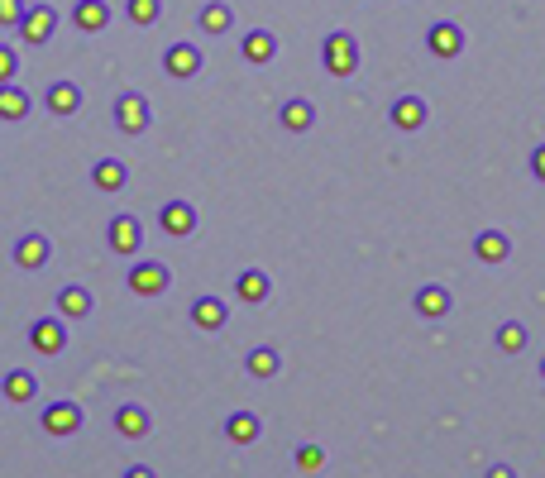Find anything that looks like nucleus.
Listing matches in <instances>:
<instances>
[{
    "label": "nucleus",
    "mask_w": 545,
    "mask_h": 478,
    "mask_svg": "<svg viewBox=\"0 0 545 478\" xmlns=\"http://www.w3.org/2000/svg\"><path fill=\"white\" fill-rule=\"evenodd\" d=\"M321 63H326L330 77H349L359 67V39L354 34H330L326 48H321Z\"/></svg>",
    "instance_id": "obj_1"
},
{
    "label": "nucleus",
    "mask_w": 545,
    "mask_h": 478,
    "mask_svg": "<svg viewBox=\"0 0 545 478\" xmlns=\"http://www.w3.org/2000/svg\"><path fill=\"white\" fill-rule=\"evenodd\" d=\"M53 29H58V15H53V5H29L24 10V20H20V34H24V44H48L53 39Z\"/></svg>",
    "instance_id": "obj_2"
},
{
    "label": "nucleus",
    "mask_w": 545,
    "mask_h": 478,
    "mask_svg": "<svg viewBox=\"0 0 545 478\" xmlns=\"http://www.w3.org/2000/svg\"><path fill=\"white\" fill-rule=\"evenodd\" d=\"M115 125L125 134H144L149 130V101H144L139 91H125V96L115 101Z\"/></svg>",
    "instance_id": "obj_3"
},
{
    "label": "nucleus",
    "mask_w": 545,
    "mask_h": 478,
    "mask_svg": "<svg viewBox=\"0 0 545 478\" xmlns=\"http://www.w3.org/2000/svg\"><path fill=\"white\" fill-rule=\"evenodd\" d=\"M139 244H144V225L134 216H115L110 220V249L120 254V259H134L139 254Z\"/></svg>",
    "instance_id": "obj_4"
},
{
    "label": "nucleus",
    "mask_w": 545,
    "mask_h": 478,
    "mask_svg": "<svg viewBox=\"0 0 545 478\" xmlns=\"http://www.w3.org/2000/svg\"><path fill=\"white\" fill-rule=\"evenodd\" d=\"M168 283H173L168 263H139V268H130V292H139V297H158V292H168Z\"/></svg>",
    "instance_id": "obj_5"
},
{
    "label": "nucleus",
    "mask_w": 545,
    "mask_h": 478,
    "mask_svg": "<svg viewBox=\"0 0 545 478\" xmlns=\"http://www.w3.org/2000/svg\"><path fill=\"white\" fill-rule=\"evenodd\" d=\"M29 345L39 349V354H63V345H67L63 316H44V321H34V330H29Z\"/></svg>",
    "instance_id": "obj_6"
},
{
    "label": "nucleus",
    "mask_w": 545,
    "mask_h": 478,
    "mask_svg": "<svg viewBox=\"0 0 545 478\" xmlns=\"http://www.w3.org/2000/svg\"><path fill=\"white\" fill-rule=\"evenodd\" d=\"M44 431L48 435H77L82 431V407H77V402H53L44 412Z\"/></svg>",
    "instance_id": "obj_7"
},
{
    "label": "nucleus",
    "mask_w": 545,
    "mask_h": 478,
    "mask_svg": "<svg viewBox=\"0 0 545 478\" xmlns=\"http://www.w3.org/2000/svg\"><path fill=\"white\" fill-rule=\"evenodd\" d=\"M426 44H431V53H436V58H459V53H464V29L440 20V24H431Z\"/></svg>",
    "instance_id": "obj_8"
},
{
    "label": "nucleus",
    "mask_w": 545,
    "mask_h": 478,
    "mask_svg": "<svg viewBox=\"0 0 545 478\" xmlns=\"http://www.w3.org/2000/svg\"><path fill=\"white\" fill-rule=\"evenodd\" d=\"M158 220H163V230H168L173 239H182V235L197 230V206H192V201H168Z\"/></svg>",
    "instance_id": "obj_9"
},
{
    "label": "nucleus",
    "mask_w": 545,
    "mask_h": 478,
    "mask_svg": "<svg viewBox=\"0 0 545 478\" xmlns=\"http://www.w3.org/2000/svg\"><path fill=\"white\" fill-rule=\"evenodd\" d=\"M48 254H53V244H48L44 235H24L20 244H15V263H20L24 273H39V268H48Z\"/></svg>",
    "instance_id": "obj_10"
},
{
    "label": "nucleus",
    "mask_w": 545,
    "mask_h": 478,
    "mask_svg": "<svg viewBox=\"0 0 545 478\" xmlns=\"http://www.w3.org/2000/svg\"><path fill=\"white\" fill-rule=\"evenodd\" d=\"M450 306H455L450 287L431 283V287H421V292H416V311H421L426 321H440V316H450Z\"/></svg>",
    "instance_id": "obj_11"
},
{
    "label": "nucleus",
    "mask_w": 545,
    "mask_h": 478,
    "mask_svg": "<svg viewBox=\"0 0 545 478\" xmlns=\"http://www.w3.org/2000/svg\"><path fill=\"white\" fill-rule=\"evenodd\" d=\"M72 24H77L82 34H101V29L110 24V5H106V0H77Z\"/></svg>",
    "instance_id": "obj_12"
},
{
    "label": "nucleus",
    "mask_w": 545,
    "mask_h": 478,
    "mask_svg": "<svg viewBox=\"0 0 545 478\" xmlns=\"http://www.w3.org/2000/svg\"><path fill=\"white\" fill-rule=\"evenodd\" d=\"M163 67L173 72V77H197L201 72V48L197 44H173L163 53Z\"/></svg>",
    "instance_id": "obj_13"
},
{
    "label": "nucleus",
    "mask_w": 545,
    "mask_h": 478,
    "mask_svg": "<svg viewBox=\"0 0 545 478\" xmlns=\"http://www.w3.org/2000/svg\"><path fill=\"white\" fill-rule=\"evenodd\" d=\"M474 254H479L488 268H498V263H507V254H512V239L502 235V230H483V235L474 239Z\"/></svg>",
    "instance_id": "obj_14"
},
{
    "label": "nucleus",
    "mask_w": 545,
    "mask_h": 478,
    "mask_svg": "<svg viewBox=\"0 0 545 478\" xmlns=\"http://www.w3.org/2000/svg\"><path fill=\"white\" fill-rule=\"evenodd\" d=\"M235 292H240V302L263 306V302H268V292H273V283H268V273H263V268H244L240 283H235Z\"/></svg>",
    "instance_id": "obj_15"
},
{
    "label": "nucleus",
    "mask_w": 545,
    "mask_h": 478,
    "mask_svg": "<svg viewBox=\"0 0 545 478\" xmlns=\"http://www.w3.org/2000/svg\"><path fill=\"white\" fill-rule=\"evenodd\" d=\"M192 321H197V330H225L230 306L220 302V297H201V302H192Z\"/></svg>",
    "instance_id": "obj_16"
},
{
    "label": "nucleus",
    "mask_w": 545,
    "mask_h": 478,
    "mask_svg": "<svg viewBox=\"0 0 545 478\" xmlns=\"http://www.w3.org/2000/svg\"><path fill=\"white\" fill-rule=\"evenodd\" d=\"M91 182H96L101 192H120V187L130 182V168H125L120 158H101V163L91 168Z\"/></svg>",
    "instance_id": "obj_17"
},
{
    "label": "nucleus",
    "mask_w": 545,
    "mask_h": 478,
    "mask_svg": "<svg viewBox=\"0 0 545 478\" xmlns=\"http://www.w3.org/2000/svg\"><path fill=\"white\" fill-rule=\"evenodd\" d=\"M48 110L53 115H77L82 110V87L77 82H53L48 87Z\"/></svg>",
    "instance_id": "obj_18"
},
{
    "label": "nucleus",
    "mask_w": 545,
    "mask_h": 478,
    "mask_svg": "<svg viewBox=\"0 0 545 478\" xmlns=\"http://www.w3.org/2000/svg\"><path fill=\"white\" fill-rule=\"evenodd\" d=\"M244 369L254 373V378H278V369H283V354L273 345H254L249 349V359H244Z\"/></svg>",
    "instance_id": "obj_19"
},
{
    "label": "nucleus",
    "mask_w": 545,
    "mask_h": 478,
    "mask_svg": "<svg viewBox=\"0 0 545 478\" xmlns=\"http://www.w3.org/2000/svg\"><path fill=\"white\" fill-rule=\"evenodd\" d=\"M393 125L397 130H421V125H426V101H421V96L393 101Z\"/></svg>",
    "instance_id": "obj_20"
},
{
    "label": "nucleus",
    "mask_w": 545,
    "mask_h": 478,
    "mask_svg": "<svg viewBox=\"0 0 545 478\" xmlns=\"http://www.w3.org/2000/svg\"><path fill=\"white\" fill-rule=\"evenodd\" d=\"M225 435H230L235 445H254V440L263 435V421L254 412H235L230 421H225Z\"/></svg>",
    "instance_id": "obj_21"
},
{
    "label": "nucleus",
    "mask_w": 545,
    "mask_h": 478,
    "mask_svg": "<svg viewBox=\"0 0 545 478\" xmlns=\"http://www.w3.org/2000/svg\"><path fill=\"white\" fill-rule=\"evenodd\" d=\"M58 316H67V321L91 316V292L87 287H63V292H58Z\"/></svg>",
    "instance_id": "obj_22"
},
{
    "label": "nucleus",
    "mask_w": 545,
    "mask_h": 478,
    "mask_svg": "<svg viewBox=\"0 0 545 478\" xmlns=\"http://www.w3.org/2000/svg\"><path fill=\"white\" fill-rule=\"evenodd\" d=\"M240 48H244V58H249V63H273V58H278V39H273L268 29H254Z\"/></svg>",
    "instance_id": "obj_23"
},
{
    "label": "nucleus",
    "mask_w": 545,
    "mask_h": 478,
    "mask_svg": "<svg viewBox=\"0 0 545 478\" xmlns=\"http://www.w3.org/2000/svg\"><path fill=\"white\" fill-rule=\"evenodd\" d=\"M115 426H120V435H130V440H144V435L153 431V421H149V412L144 407H120V416H115Z\"/></svg>",
    "instance_id": "obj_24"
},
{
    "label": "nucleus",
    "mask_w": 545,
    "mask_h": 478,
    "mask_svg": "<svg viewBox=\"0 0 545 478\" xmlns=\"http://www.w3.org/2000/svg\"><path fill=\"white\" fill-rule=\"evenodd\" d=\"M29 115V91H20L15 82L0 87V120H24Z\"/></svg>",
    "instance_id": "obj_25"
},
{
    "label": "nucleus",
    "mask_w": 545,
    "mask_h": 478,
    "mask_svg": "<svg viewBox=\"0 0 545 478\" xmlns=\"http://www.w3.org/2000/svg\"><path fill=\"white\" fill-rule=\"evenodd\" d=\"M5 397H10V402H34V397H39V378L15 369L10 378H5Z\"/></svg>",
    "instance_id": "obj_26"
},
{
    "label": "nucleus",
    "mask_w": 545,
    "mask_h": 478,
    "mask_svg": "<svg viewBox=\"0 0 545 478\" xmlns=\"http://www.w3.org/2000/svg\"><path fill=\"white\" fill-rule=\"evenodd\" d=\"M311 125H316V110H311V101H287V106H283V130L302 134V130H311Z\"/></svg>",
    "instance_id": "obj_27"
},
{
    "label": "nucleus",
    "mask_w": 545,
    "mask_h": 478,
    "mask_svg": "<svg viewBox=\"0 0 545 478\" xmlns=\"http://www.w3.org/2000/svg\"><path fill=\"white\" fill-rule=\"evenodd\" d=\"M230 24H235V10H230L225 0H211V5L201 10V29H206V34H225Z\"/></svg>",
    "instance_id": "obj_28"
},
{
    "label": "nucleus",
    "mask_w": 545,
    "mask_h": 478,
    "mask_svg": "<svg viewBox=\"0 0 545 478\" xmlns=\"http://www.w3.org/2000/svg\"><path fill=\"white\" fill-rule=\"evenodd\" d=\"M526 340H531V335H526L522 321H507V326H498V349H502V354H522Z\"/></svg>",
    "instance_id": "obj_29"
},
{
    "label": "nucleus",
    "mask_w": 545,
    "mask_h": 478,
    "mask_svg": "<svg viewBox=\"0 0 545 478\" xmlns=\"http://www.w3.org/2000/svg\"><path fill=\"white\" fill-rule=\"evenodd\" d=\"M158 15H163V0H130L134 24H158Z\"/></svg>",
    "instance_id": "obj_30"
},
{
    "label": "nucleus",
    "mask_w": 545,
    "mask_h": 478,
    "mask_svg": "<svg viewBox=\"0 0 545 478\" xmlns=\"http://www.w3.org/2000/svg\"><path fill=\"white\" fill-rule=\"evenodd\" d=\"M24 10H29V0H0V24L5 29H20Z\"/></svg>",
    "instance_id": "obj_31"
},
{
    "label": "nucleus",
    "mask_w": 545,
    "mask_h": 478,
    "mask_svg": "<svg viewBox=\"0 0 545 478\" xmlns=\"http://www.w3.org/2000/svg\"><path fill=\"white\" fill-rule=\"evenodd\" d=\"M321 464H326V450H321V445H302V450H297V469L316 474Z\"/></svg>",
    "instance_id": "obj_32"
},
{
    "label": "nucleus",
    "mask_w": 545,
    "mask_h": 478,
    "mask_svg": "<svg viewBox=\"0 0 545 478\" xmlns=\"http://www.w3.org/2000/svg\"><path fill=\"white\" fill-rule=\"evenodd\" d=\"M15 72H20V58H15V48L0 44V87H5V82H15Z\"/></svg>",
    "instance_id": "obj_33"
},
{
    "label": "nucleus",
    "mask_w": 545,
    "mask_h": 478,
    "mask_svg": "<svg viewBox=\"0 0 545 478\" xmlns=\"http://www.w3.org/2000/svg\"><path fill=\"white\" fill-rule=\"evenodd\" d=\"M531 173H536V177H541V182H545V144H541V149H536V153H531Z\"/></svg>",
    "instance_id": "obj_34"
},
{
    "label": "nucleus",
    "mask_w": 545,
    "mask_h": 478,
    "mask_svg": "<svg viewBox=\"0 0 545 478\" xmlns=\"http://www.w3.org/2000/svg\"><path fill=\"white\" fill-rule=\"evenodd\" d=\"M483 478H517V469H512V464H493Z\"/></svg>",
    "instance_id": "obj_35"
},
{
    "label": "nucleus",
    "mask_w": 545,
    "mask_h": 478,
    "mask_svg": "<svg viewBox=\"0 0 545 478\" xmlns=\"http://www.w3.org/2000/svg\"><path fill=\"white\" fill-rule=\"evenodd\" d=\"M125 478H153L149 464H134V469H125Z\"/></svg>",
    "instance_id": "obj_36"
},
{
    "label": "nucleus",
    "mask_w": 545,
    "mask_h": 478,
    "mask_svg": "<svg viewBox=\"0 0 545 478\" xmlns=\"http://www.w3.org/2000/svg\"><path fill=\"white\" fill-rule=\"evenodd\" d=\"M541 378H545V359H541Z\"/></svg>",
    "instance_id": "obj_37"
},
{
    "label": "nucleus",
    "mask_w": 545,
    "mask_h": 478,
    "mask_svg": "<svg viewBox=\"0 0 545 478\" xmlns=\"http://www.w3.org/2000/svg\"><path fill=\"white\" fill-rule=\"evenodd\" d=\"M29 5H39V0H29Z\"/></svg>",
    "instance_id": "obj_38"
}]
</instances>
